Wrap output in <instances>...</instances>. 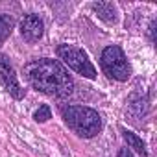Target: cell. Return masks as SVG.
I'll list each match as a JSON object with an SVG mask.
<instances>
[{"instance_id": "obj_1", "label": "cell", "mask_w": 157, "mask_h": 157, "mask_svg": "<svg viewBox=\"0 0 157 157\" xmlns=\"http://www.w3.org/2000/svg\"><path fill=\"white\" fill-rule=\"evenodd\" d=\"M28 82L39 93L54 98H67L74 91V80L57 59H37L24 68Z\"/></svg>"}, {"instance_id": "obj_2", "label": "cell", "mask_w": 157, "mask_h": 157, "mask_svg": "<svg viewBox=\"0 0 157 157\" xmlns=\"http://www.w3.org/2000/svg\"><path fill=\"white\" fill-rule=\"evenodd\" d=\"M63 118L72 131L85 139L98 135L102 129V118L98 111L85 105H68L67 109H63Z\"/></svg>"}, {"instance_id": "obj_3", "label": "cell", "mask_w": 157, "mask_h": 157, "mask_svg": "<svg viewBox=\"0 0 157 157\" xmlns=\"http://www.w3.org/2000/svg\"><path fill=\"white\" fill-rule=\"evenodd\" d=\"M100 63H102L104 72L109 78H113V80H117V82H128L129 80L131 67H129V63L126 59V54L120 46L113 44V46L104 48Z\"/></svg>"}, {"instance_id": "obj_4", "label": "cell", "mask_w": 157, "mask_h": 157, "mask_svg": "<svg viewBox=\"0 0 157 157\" xmlns=\"http://www.w3.org/2000/svg\"><path fill=\"white\" fill-rule=\"evenodd\" d=\"M57 56L76 74H80L83 78H89V80H94L96 78V68H94V65L91 63V59L87 57V54L83 50L76 48V46H70V44H61L57 48Z\"/></svg>"}, {"instance_id": "obj_5", "label": "cell", "mask_w": 157, "mask_h": 157, "mask_svg": "<svg viewBox=\"0 0 157 157\" xmlns=\"http://www.w3.org/2000/svg\"><path fill=\"white\" fill-rule=\"evenodd\" d=\"M0 80H2V85L6 87V91L15 98V100H22L24 98V89L21 87L15 70L11 67V63L8 61L6 56H0Z\"/></svg>"}, {"instance_id": "obj_6", "label": "cell", "mask_w": 157, "mask_h": 157, "mask_svg": "<svg viewBox=\"0 0 157 157\" xmlns=\"http://www.w3.org/2000/svg\"><path fill=\"white\" fill-rule=\"evenodd\" d=\"M21 33H22V37H24L26 41H30V43L39 41V39L43 37V33H44V24H43V21L39 19V15H35V13L26 15V17L21 21Z\"/></svg>"}, {"instance_id": "obj_7", "label": "cell", "mask_w": 157, "mask_h": 157, "mask_svg": "<svg viewBox=\"0 0 157 157\" xmlns=\"http://www.w3.org/2000/svg\"><path fill=\"white\" fill-rule=\"evenodd\" d=\"M91 8L94 10V13L107 24H115L117 22V8L111 2H93Z\"/></svg>"}, {"instance_id": "obj_8", "label": "cell", "mask_w": 157, "mask_h": 157, "mask_svg": "<svg viewBox=\"0 0 157 157\" xmlns=\"http://www.w3.org/2000/svg\"><path fill=\"white\" fill-rule=\"evenodd\" d=\"M124 133V139H126V142H128V146L129 148H133L140 157H148V153H146V146H144V142L133 133V131H128V129H124L122 131Z\"/></svg>"}, {"instance_id": "obj_9", "label": "cell", "mask_w": 157, "mask_h": 157, "mask_svg": "<svg viewBox=\"0 0 157 157\" xmlns=\"http://www.w3.org/2000/svg\"><path fill=\"white\" fill-rule=\"evenodd\" d=\"M13 24H15L13 17H10V15H0V43H4L10 37V33L13 30Z\"/></svg>"}, {"instance_id": "obj_10", "label": "cell", "mask_w": 157, "mask_h": 157, "mask_svg": "<svg viewBox=\"0 0 157 157\" xmlns=\"http://www.w3.org/2000/svg\"><path fill=\"white\" fill-rule=\"evenodd\" d=\"M50 118H52V111H50L48 105H41V107L33 113V120H35V122H46V120H50Z\"/></svg>"}, {"instance_id": "obj_11", "label": "cell", "mask_w": 157, "mask_h": 157, "mask_svg": "<svg viewBox=\"0 0 157 157\" xmlns=\"http://www.w3.org/2000/svg\"><path fill=\"white\" fill-rule=\"evenodd\" d=\"M118 157H133V155H131V151H129L128 148H122V150L118 151Z\"/></svg>"}]
</instances>
